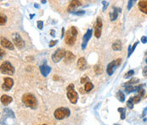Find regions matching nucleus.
<instances>
[{
  "label": "nucleus",
  "instance_id": "obj_1",
  "mask_svg": "<svg viewBox=\"0 0 147 125\" xmlns=\"http://www.w3.org/2000/svg\"><path fill=\"white\" fill-rule=\"evenodd\" d=\"M77 30L75 26H71L66 33V38H65V41L66 44L68 45H73L76 42V38L77 36Z\"/></svg>",
  "mask_w": 147,
  "mask_h": 125
},
{
  "label": "nucleus",
  "instance_id": "obj_2",
  "mask_svg": "<svg viewBox=\"0 0 147 125\" xmlns=\"http://www.w3.org/2000/svg\"><path fill=\"white\" fill-rule=\"evenodd\" d=\"M22 102L26 106L31 109H35L38 106L37 99L32 94H25L22 96Z\"/></svg>",
  "mask_w": 147,
  "mask_h": 125
},
{
  "label": "nucleus",
  "instance_id": "obj_3",
  "mask_svg": "<svg viewBox=\"0 0 147 125\" xmlns=\"http://www.w3.org/2000/svg\"><path fill=\"white\" fill-rule=\"evenodd\" d=\"M70 110L66 107H61L58 108L54 111V117L57 120H62L64 118H66L70 116Z\"/></svg>",
  "mask_w": 147,
  "mask_h": 125
},
{
  "label": "nucleus",
  "instance_id": "obj_4",
  "mask_svg": "<svg viewBox=\"0 0 147 125\" xmlns=\"http://www.w3.org/2000/svg\"><path fill=\"white\" fill-rule=\"evenodd\" d=\"M66 89H67V98L69 99V101L72 104H76L78 100V94L74 90V84H70L66 88Z\"/></svg>",
  "mask_w": 147,
  "mask_h": 125
},
{
  "label": "nucleus",
  "instance_id": "obj_5",
  "mask_svg": "<svg viewBox=\"0 0 147 125\" xmlns=\"http://www.w3.org/2000/svg\"><path fill=\"white\" fill-rule=\"evenodd\" d=\"M1 72L4 73V74L7 75H14L15 73V68L12 65L10 64V62L9 61H5L1 65Z\"/></svg>",
  "mask_w": 147,
  "mask_h": 125
},
{
  "label": "nucleus",
  "instance_id": "obj_6",
  "mask_svg": "<svg viewBox=\"0 0 147 125\" xmlns=\"http://www.w3.org/2000/svg\"><path fill=\"white\" fill-rule=\"evenodd\" d=\"M122 60L121 59H117L116 61H111V63H109L107 66V68H106V72L109 76H111V75L114 73V71H116V69L117 68L118 66L121 65Z\"/></svg>",
  "mask_w": 147,
  "mask_h": 125
},
{
  "label": "nucleus",
  "instance_id": "obj_7",
  "mask_svg": "<svg viewBox=\"0 0 147 125\" xmlns=\"http://www.w3.org/2000/svg\"><path fill=\"white\" fill-rule=\"evenodd\" d=\"M66 51L64 49H56V50L54 52V54H53V55H52V61H54V63L59 62L61 59H63V58L65 57V55H66Z\"/></svg>",
  "mask_w": 147,
  "mask_h": 125
},
{
  "label": "nucleus",
  "instance_id": "obj_8",
  "mask_svg": "<svg viewBox=\"0 0 147 125\" xmlns=\"http://www.w3.org/2000/svg\"><path fill=\"white\" fill-rule=\"evenodd\" d=\"M12 40L14 42L15 45L19 49H22V48L25 47V42L19 33H14L12 35Z\"/></svg>",
  "mask_w": 147,
  "mask_h": 125
},
{
  "label": "nucleus",
  "instance_id": "obj_9",
  "mask_svg": "<svg viewBox=\"0 0 147 125\" xmlns=\"http://www.w3.org/2000/svg\"><path fill=\"white\" fill-rule=\"evenodd\" d=\"M102 21L101 17H98L95 23V28H94V36L96 38H100L101 36V29H102Z\"/></svg>",
  "mask_w": 147,
  "mask_h": 125
},
{
  "label": "nucleus",
  "instance_id": "obj_10",
  "mask_svg": "<svg viewBox=\"0 0 147 125\" xmlns=\"http://www.w3.org/2000/svg\"><path fill=\"white\" fill-rule=\"evenodd\" d=\"M4 83L2 85V89H4V91H9L12 89L13 85H14V80L10 78H8V77L4 78Z\"/></svg>",
  "mask_w": 147,
  "mask_h": 125
},
{
  "label": "nucleus",
  "instance_id": "obj_11",
  "mask_svg": "<svg viewBox=\"0 0 147 125\" xmlns=\"http://www.w3.org/2000/svg\"><path fill=\"white\" fill-rule=\"evenodd\" d=\"M92 33H93L92 29H88V30H87L86 33L84 34L83 38V43H82V49H85V48H86L88 41H89V39L91 38V37H92Z\"/></svg>",
  "mask_w": 147,
  "mask_h": 125
},
{
  "label": "nucleus",
  "instance_id": "obj_12",
  "mask_svg": "<svg viewBox=\"0 0 147 125\" xmlns=\"http://www.w3.org/2000/svg\"><path fill=\"white\" fill-rule=\"evenodd\" d=\"M1 45H2V47L9 49H10V50H13V49H15L12 43L5 38H1Z\"/></svg>",
  "mask_w": 147,
  "mask_h": 125
},
{
  "label": "nucleus",
  "instance_id": "obj_13",
  "mask_svg": "<svg viewBox=\"0 0 147 125\" xmlns=\"http://www.w3.org/2000/svg\"><path fill=\"white\" fill-rule=\"evenodd\" d=\"M81 5H82L81 2L78 1V0H71V3H70V4H69V6H68L67 11L70 13H72L73 10H74L77 7H79V6H81Z\"/></svg>",
  "mask_w": 147,
  "mask_h": 125
},
{
  "label": "nucleus",
  "instance_id": "obj_14",
  "mask_svg": "<svg viewBox=\"0 0 147 125\" xmlns=\"http://www.w3.org/2000/svg\"><path fill=\"white\" fill-rule=\"evenodd\" d=\"M122 12V9L120 8H116V7H113V11L110 13V18H111V21H114L117 19L118 15Z\"/></svg>",
  "mask_w": 147,
  "mask_h": 125
},
{
  "label": "nucleus",
  "instance_id": "obj_15",
  "mask_svg": "<svg viewBox=\"0 0 147 125\" xmlns=\"http://www.w3.org/2000/svg\"><path fill=\"white\" fill-rule=\"evenodd\" d=\"M40 71H41L42 75L43 77H47L51 71V67H49L48 66H47L46 64H43L42 66H40Z\"/></svg>",
  "mask_w": 147,
  "mask_h": 125
},
{
  "label": "nucleus",
  "instance_id": "obj_16",
  "mask_svg": "<svg viewBox=\"0 0 147 125\" xmlns=\"http://www.w3.org/2000/svg\"><path fill=\"white\" fill-rule=\"evenodd\" d=\"M77 65L78 69L81 70V71H83V70L86 69L87 68V62H86L85 58H83V57L79 58L78 61H77Z\"/></svg>",
  "mask_w": 147,
  "mask_h": 125
},
{
  "label": "nucleus",
  "instance_id": "obj_17",
  "mask_svg": "<svg viewBox=\"0 0 147 125\" xmlns=\"http://www.w3.org/2000/svg\"><path fill=\"white\" fill-rule=\"evenodd\" d=\"M138 6L141 12L147 15V0H140L139 2Z\"/></svg>",
  "mask_w": 147,
  "mask_h": 125
},
{
  "label": "nucleus",
  "instance_id": "obj_18",
  "mask_svg": "<svg viewBox=\"0 0 147 125\" xmlns=\"http://www.w3.org/2000/svg\"><path fill=\"white\" fill-rule=\"evenodd\" d=\"M13 101L12 97L9 95H6V94H4V95L1 96V102L4 106H8L9 103H11Z\"/></svg>",
  "mask_w": 147,
  "mask_h": 125
},
{
  "label": "nucleus",
  "instance_id": "obj_19",
  "mask_svg": "<svg viewBox=\"0 0 147 125\" xmlns=\"http://www.w3.org/2000/svg\"><path fill=\"white\" fill-rule=\"evenodd\" d=\"M65 62L66 63H71L73 61L75 60V55L72 54L71 52H70V51H67V52L66 53V55H65Z\"/></svg>",
  "mask_w": 147,
  "mask_h": 125
},
{
  "label": "nucleus",
  "instance_id": "obj_20",
  "mask_svg": "<svg viewBox=\"0 0 147 125\" xmlns=\"http://www.w3.org/2000/svg\"><path fill=\"white\" fill-rule=\"evenodd\" d=\"M122 49H123L122 42L120 40H116L112 44V49L114 51H121Z\"/></svg>",
  "mask_w": 147,
  "mask_h": 125
},
{
  "label": "nucleus",
  "instance_id": "obj_21",
  "mask_svg": "<svg viewBox=\"0 0 147 125\" xmlns=\"http://www.w3.org/2000/svg\"><path fill=\"white\" fill-rule=\"evenodd\" d=\"M139 82V79H138V78H132L130 81L127 82V83H125L124 84H123V86H129V85H133V84H135V83H138Z\"/></svg>",
  "mask_w": 147,
  "mask_h": 125
},
{
  "label": "nucleus",
  "instance_id": "obj_22",
  "mask_svg": "<svg viewBox=\"0 0 147 125\" xmlns=\"http://www.w3.org/2000/svg\"><path fill=\"white\" fill-rule=\"evenodd\" d=\"M93 83H90V82H87V83H85L84 90L86 91V92H89V91H91L92 89H93Z\"/></svg>",
  "mask_w": 147,
  "mask_h": 125
},
{
  "label": "nucleus",
  "instance_id": "obj_23",
  "mask_svg": "<svg viewBox=\"0 0 147 125\" xmlns=\"http://www.w3.org/2000/svg\"><path fill=\"white\" fill-rule=\"evenodd\" d=\"M116 97H117V99L119 100V101H121V102H124L125 101V94H123L122 91H118V92L116 93Z\"/></svg>",
  "mask_w": 147,
  "mask_h": 125
},
{
  "label": "nucleus",
  "instance_id": "obj_24",
  "mask_svg": "<svg viewBox=\"0 0 147 125\" xmlns=\"http://www.w3.org/2000/svg\"><path fill=\"white\" fill-rule=\"evenodd\" d=\"M117 111L121 113V119L123 120L125 119V114H126V108H123V107H119L117 109Z\"/></svg>",
  "mask_w": 147,
  "mask_h": 125
},
{
  "label": "nucleus",
  "instance_id": "obj_25",
  "mask_svg": "<svg viewBox=\"0 0 147 125\" xmlns=\"http://www.w3.org/2000/svg\"><path fill=\"white\" fill-rule=\"evenodd\" d=\"M139 44V42H136V43H134V44L133 45V47H131V49H130L129 51H128V57H130L131 56V55L133 53V51H134L135 48H136V46Z\"/></svg>",
  "mask_w": 147,
  "mask_h": 125
},
{
  "label": "nucleus",
  "instance_id": "obj_26",
  "mask_svg": "<svg viewBox=\"0 0 147 125\" xmlns=\"http://www.w3.org/2000/svg\"><path fill=\"white\" fill-rule=\"evenodd\" d=\"M133 74H134V71H133V70H129V71H128V72H127L126 74L124 75V78L128 79V78H131V77H133Z\"/></svg>",
  "mask_w": 147,
  "mask_h": 125
},
{
  "label": "nucleus",
  "instance_id": "obj_27",
  "mask_svg": "<svg viewBox=\"0 0 147 125\" xmlns=\"http://www.w3.org/2000/svg\"><path fill=\"white\" fill-rule=\"evenodd\" d=\"M6 21H7V17L4 15V16L1 15V17H0V24H1V26H4L6 23Z\"/></svg>",
  "mask_w": 147,
  "mask_h": 125
},
{
  "label": "nucleus",
  "instance_id": "obj_28",
  "mask_svg": "<svg viewBox=\"0 0 147 125\" xmlns=\"http://www.w3.org/2000/svg\"><path fill=\"white\" fill-rule=\"evenodd\" d=\"M132 101H133V103H139L141 100V97L139 95H136V96H133V97H131Z\"/></svg>",
  "mask_w": 147,
  "mask_h": 125
},
{
  "label": "nucleus",
  "instance_id": "obj_29",
  "mask_svg": "<svg viewBox=\"0 0 147 125\" xmlns=\"http://www.w3.org/2000/svg\"><path fill=\"white\" fill-rule=\"evenodd\" d=\"M127 106H128V108H129V109H133V102L131 98L127 101Z\"/></svg>",
  "mask_w": 147,
  "mask_h": 125
},
{
  "label": "nucleus",
  "instance_id": "obj_30",
  "mask_svg": "<svg viewBox=\"0 0 147 125\" xmlns=\"http://www.w3.org/2000/svg\"><path fill=\"white\" fill-rule=\"evenodd\" d=\"M137 0H129L128 1V10H130L131 9V8L133 7V5L134 4V3L136 2Z\"/></svg>",
  "mask_w": 147,
  "mask_h": 125
},
{
  "label": "nucleus",
  "instance_id": "obj_31",
  "mask_svg": "<svg viewBox=\"0 0 147 125\" xmlns=\"http://www.w3.org/2000/svg\"><path fill=\"white\" fill-rule=\"evenodd\" d=\"M4 111H7L8 112V116H9V117H12L13 118L15 117V114H14V112H13L11 110H9V109H8V108H6V109H4Z\"/></svg>",
  "mask_w": 147,
  "mask_h": 125
},
{
  "label": "nucleus",
  "instance_id": "obj_32",
  "mask_svg": "<svg viewBox=\"0 0 147 125\" xmlns=\"http://www.w3.org/2000/svg\"><path fill=\"white\" fill-rule=\"evenodd\" d=\"M71 14L75 15V16H83V15L85 14V11L79 10V11H76V12H72Z\"/></svg>",
  "mask_w": 147,
  "mask_h": 125
},
{
  "label": "nucleus",
  "instance_id": "obj_33",
  "mask_svg": "<svg viewBox=\"0 0 147 125\" xmlns=\"http://www.w3.org/2000/svg\"><path fill=\"white\" fill-rule=\"evenodd\" d=\"M37 26H38V28L40 30L43 29V21H38L37 22Z\"/></svg>",
  "mask_w": 147,
  "mask_h": 125
},
{
  "label": "nucleus",
  "instance_id": "obj_34",
  "mask_svg": "<svg viewBox=\"0 0 147 125\" xmlns=\"http://www.w3.org/2000/svg\"><path fill=\"white\" fill-rule=\"evenodd\" d=\"M102 4L104 5V6H103L102 11H105L106 9H107L108 5H109V3H108V2H106V1H102Z\"/></svg>",
  "mask_w": 147,
  "mask_h": 125
},
{
  "label": "nucleus",
  "instance_id": "obj_35",
  "mask_svg": "<svg viewBox=\"0 0 147 125\" xmlns=\"http://www.w3.org/2000/svg\"><path fill=\"white\" fill-rule=\"evenodd\" d=\"M88 80H89V79H88V77H83V78H81V80H80V81H81V83H87Z\"/></svg>",
  "mask_w": 147,
  "mask_h": 125
},
{
  "label": "nucleus",
  "instance_id": "obj_36",
  "mask_svg": "<svg viewBox=\"0 0 147 125\" xmlns=\"http://www.w3.org/2000/svg\"><path fill=\"white\" fill-rule=\"evenodd\" d=\"M58 43V40H53V41H51L50 43H49V47H54V45H55L56 44Z\"/></svg>",
  "mask_w": 147,
  "mask_h": 125
},
{
  "label": "nucleus",
  "instance_id": "obj_37",
  "mask_svg": "<svg viewBox=\"0 0 147 125\" xmlns=\"http://www.w3.org/2000/svg\"><path fill=\"white\" fill-rule=\"evenodd\" d=\"M140 41H141V43H143V44H146V43H147V37L146 36L141 37V38H140Z\"/></svg>",
  "mask_w": 147,
  "mask_h": 125
},
{
  "label": "nucleus",
  "instance_id": "obj_38",
  "mask_svg": "<svg viewBox=\"0 0 147 125\" xmlns=\"http://www.w3.org/2000/svg\"><path fill=\"white\" fill-rule=\"evenodd\" d=\"M138 93H139V95L140 97H143L144 94H145V90H144L143 89H140L138 91Z\"/></svg>",
  "mask_w": 147,
  "mask_h": 125
},
{
  "label": "nucleus",
  "instance_id": "obj_39",
  "mask_svg": "<svg viewBox=\"0 0 147 125\" xmlns=\"http://www.w3.org/2000/svg\"><path fill=\"white\" fill-rule=\"evenodd\" d=\"M142 73H143V76L144 77H146V78H147V66L143 69V71H142Z\"/></svg>",
  "mask_w": 147,
  "mask_h": 125
},
{
  "label": "nucleus",
  "instance_id": "obj_40",
  "mask_svg": "<svg viewBox=\"0 0 147 125\" xmlns=\"http://www.w3.org/2000/svg\"><path fill=\"white\" fill-rule=\"evenodd\" d=\"M50 35L53 37V38H54V37H55V31H54V30H51V31H50Z\"/></svg>",
  "mask_w": 147,
  "mask_h": 125
},
{
  "label": "nucleus",
  "instance_id": "obj_41",
  "mask_svg": "<svg viewBox=\"0 0 147 125\" xmlns=\"http://www.w3.org/2000/svg\"><path fill=\"white\" fill-rule=\"evenodd\" d=\"M64 31H65V29H64V28H62V34H61V38H64Z\"/></svg>",
  "mask_w": 147,
  "mask_h": 125
},
{
  "label": "nucleus",
  "instance_id": "obj_42",
  "mask_svg": "<svg viewBox=\"0 0 147 125\" xmlns=\"http://www.w3.org/2000/svg\"><path fill=\"white\" fill-rule=\"evenodd\" d=\"M34 6H35V8H36V9H39V5H38V4H35Z\"/></svg>",
  "mask_w": 147,
  "mask_h": 125
},
{
  "label": "nucleus",
  "instance_id": "obj_43",
  "mask_svg": "<svg viewBox=\"0 0 147 125\" xmlns=\"http://www.w3.org/2000/svg\"><path fill=\"white\" fill-rule=\"evenodd\" d=\"M4 53L3 52V50H2V49H1V59H2V58H3V55H4Z\"/></svg>",
  "mask_w": 147,
  "mask_h": 125
},
{
  "label": "nucleus",
  "instance_id": "obj_44",
  "mask_svg": "<svg viewBox=\"0 0 147 125\" xmlns=\"http://www.w3.org/2000/svg\"><path fill=\"white\" fill-rule=\"evenodd\" d=\"M42 4H46V0H41Z\"/></svg>",
  "mask_w": 147,
  "mask_h": 125
},
{
  "label": "nucleus",
  "instance_id": "obj_45",
  "mask_svg": "<svg viewBox=\"0 0 147 125\" xmlns=\"http://www.w3.org/2000/svg\"><path fill=\"white\" fill-rule=\"evenodd\" d=\"M33 17H34V15H31V16H30V18H31V19H32Z\"/></svg>",
  "mask_w": 147,
  "mask_h": 125
},
{
  "label": "nucleus",
  "instance_id": "obj_46",
  "mask_svg": "<svg viewBox=\"0 0 147 125\" xmlns=\"http://www.w3.org/2000/svg\"><path fill=\"white\" fill-rule=\"evenodd\" d=\"M145 62H146V63H147V58H146V60H145Z\"/></svg>",
  "mask_w": 147,
  "mask_h": 125
}]
</instances>
